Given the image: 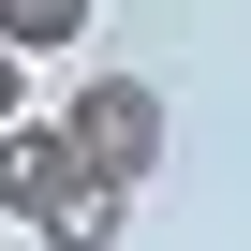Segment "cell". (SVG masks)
Wrapping results in <instances>:
<instances>
[{
    "instance_id": "obj_1",
    "label": "cell",
    "mask_w": 251,
    "mask_h": 251,
    "mask_svg": "<svg viewBox=\"0 0 251 251\" xmlns=\"http://www.w3.org/2000/svg\"><path fill=\"white\" fill-rule=\"evenodd\" d=\"M59 133H74V163H89L103 192H148V177H163V133H177V103H163L148 74H89V89L59 103Z\"/></svg>"
},
{
    "instance_id": "obj_2",
    "label": "cell",
    "mask_w": 251,
    "mask_h": 251,
    "mask_svg": "<svg viewBox=\"0 0 251 251\" xmlns=\"http://www.w3.org/2000/svg\"><path fill=\"white\" fill-rule=\"evenodd\" d=\"M74 177H89V163H74V133H59V118H15V133H0V222H45Z\"/></svg>"
},
{
    "instance_id": "obj_3",
    "label": "cell",
    "mask_w": 251,
    "mask_h": 251,
    "mask_svg": "<svg viewBox=\"0 0 251 251\" xmlns=\"http://www.w3.org/2000/svg\"><path fill=\"white\" fill-rule=\"evenodd\" d=\"M30 236H45V251H118V236H133V192H103V177H74V192H59V207H45Z\"/></svg>"
},
{
    "instance_id": "obj_4",
    "label": "cell",
    "mask_w": 251,
    "mask_h": 251,
    "mask_svg": "<svg viewBox=\"0 0 251 251\" xmlns=\"http://www.w3.org/2000/svg\"><path fill=\"white\" fill-rule=\"evenodd\" d=\"M89 15L103 0H0V45L15 59H59V45H89Z\"/></svg>"
},
{
    "instance_id": "obj_5",
    "label": "cell",
    "mask_w": 251,
    "mask_h": 251,
    "mask_svg": "<svg viewBox=\"0 0 251 251\" xmlns=\"http://www.w3.org/2000/svg\"><path fill=\"white\" fill-rule=\"evenodd\" d=\"M15 118H30V59L0 45V133H15Z\"/></svg>"
}]
</instances>
